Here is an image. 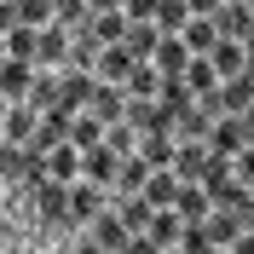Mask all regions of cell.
Listing matches in <instances>:
<instances>
[{"mask_svg": "<svg viewBox=\"0 0 254 254\" xmlns=\"http://www.w3.org/2000/svg\"><path fill=\"white\" fill-rule=\"evenodd\" d=\"M214 29H220V41H249L254 35V6L249 0H225L214 12Z\"/></svg>", "mask_w": 254, "mask_h": 254, "instance_id": "1", "label": "cell"}, {"mask_svg": "<svg viewBox=\"0 0 254 254\" xmlns=\"http://www.w3.org/2000/svg\"><path fill=\"white\" fill-rule=\"evenodd\" d=\"M93 93H98V81L87 75V69H75V75H58V110H64V116H81L87 104H93Z\"/></svg>", "mask_w": 254, "mask_h": 254, "instance_id": "2", "label": "cell"}, {"mask_svg": "<svg viewBox=\"0 0 254 254\" xmlns=\"http://www.w3.org/2000/svg\"><path fill=\"white\" fill-rule=\"evenodd\" d=\"M116 174H122V156H116L110 144L81 150V179H93V185H116Z\"/></svg>", "mask_w": 254, "mask_h": 254, "instance_id": "3", "label": "cell"}, {"mask_svg": "<svg viewBox=\"0 0 254 254\" xmlns=\"http://www.w3.org/2000/svg\"><path fill=\"white\" fill-rule=\"evenodd\" d=\"M208 150H214V156H237L243 144H249V133H243V116H220V122L208 127Z\"/></svg>", "mask_w": 254, "mask_h": 254, "instance_id": "4", "label": "cell"}, {"mask_svg": "<svg viewBox=\"0 0 254 254\" xmlns=\"http://www.w3.org/2000/svg\"><path fill=\"white\" fill-rule=\"evenodd\" d=\"M98 214H104V185H93V179H75V185H69V220L93 225Z\"/></svg>", "mask_w": 254, "mask_h": 254, "instance_id": "5", "label": "cell"}, {"mask_svg": "<svg viewBox=\"0 0 254 254\" xmlns=\"http://www.w3.org/2000/svg\"><path fill=\"white\" fill-rule=\"evenodd\" d=\"M208 156H214V150H208L202 139H179V150H174V174H179V185H196V179H202V168H208Z\"/></svg>", "mask_w": 254, "mask_h": 254, "instance_id": "6", "label": "cell"}, {"mask_svg": "<svg viewBox=\"0 0 254 254\" xmlns=\"http://www.w3.org/2000/svg\"><path fill=\"white\" fill-rule=\"evenodd\" d=\"M69 122H75V116H64V110H47L41 122H35V139H29V150H41V156H47V150L69 144Z\"/></svg>", "mask_w": 254, "mask_h": 254, "instance_id": "7", "label": "cell"}, {"mask_svg": "<svg viewBox=\"0 0 254 254\" xmlns=\"http://www.w3.org/2000/svg\"><path fill=\"white\" fill-rule=\"evenodd\" d=\"M29 87H35V64H17V58L0 64V98L23 104V98H29Z\"/></svg>", "mask_w": 254, "mask_h": 254, "instance_id": "8", "label": "cell"}, {"mask_svg": "<svg viewBox=\"0 0 254 254\" xmlns=\"http://www.w3.org/2000/svg\"><path fill=\"white\" fill-rule=\"evenodd\" d=\"M87 116H98L104 127H116L127 116V93L122 87H110V81H98V93H93V104H87Z\"/></svg>", "mask_w": 254, "mask_h": 254, "instance_id": "9", "label": "cell"}, {"mask_svg": "<svg viewBox=\"0 0 254 254\" xmlns=\"http://www.w3.org/2000/svg\"><path fill=\"white\" fill-rule=\"evenodd\" d=\"M35 64H69V29H58V23L35 29Z\"/></svg>", "mask_w": 254, "mask_h": 254, "instance_id": "10", "label": "cell"}, {"mask_svg": "<svg viewBox=\"0 0 254 254\" xmlns=\"http://www.w3.org/2000/svg\"><path fill=\"white\" fill-rule=\"evenodd\" d=\"M254 104V75H225L220 81V116H243Z\"/></svg>", "mask_w": 254, "mask_h": 254, "instance_id": "11", "label": "cell"}, {"mask_svg": "<svg viewBox=\"0 0 254 254\" xmlns=\"http://www.w3.org/2000/svg\"><path fill=\"white\" fill-rule=\"evenodd\" d=\"M87 237H93V243H98V249H104V254H122L133 231H127V225H122V214H98V220H93V231H87Z\"/></svg>", "mask_w": 254, "mask_h": 254, "instance_id": "12", "label": "cell"}, {"mask_svg": "<svg viewBox=\"0 0 254 254\" xmlns=\"http://www.w3.org/2000/svg\"><path fill=\"white\" fill-rule=\"evenodd\" d=\"M174 214L185 225H202L208 214H214V202H208V190L202 185H179V196H174Z\"/></svg>", "mask_w": 254, "mask_h": 254, "instance_id": "13", "label": "cell"}, {"mask_svg": "<svg viewBox=\"0 0 254 254\" xmlns=\"http://www.w3.org/2000/svg\"><path fill=\"white\" fill-rule=\"evenodd\" d=\"M139 196H144L150 208H174V196H179V174H174V168H156V174L144 179Z\"/></svg>", "mask_w": 254, "mask_h": 254, "instance_id": "14", "label": "cell"}, {"mask_svg": "<svg viewBox=\"0 0 254 254\" xmlns=\"http://www.w3.org/2000/svg\"><path fill=\"white\" fill-rule=\"evenodd\" d=\"M156 75H185V64H190V47L179 41V35H162V47H156Z\"/></svg>", "mask_w": 254, "mask_h": 254, "instance_id": "15", "label": "cell"}, {"mask_svg": "<svg viewBox=\"0 0 254 254\" xmlns=\"http://www.w3.org/2000/svg\"><path fill=\"white\" fill-rule=\"evenodd\" d=\"M156 104H162V110H174V122H179V116H185L190 104H196V93L185 87V75H162V87H156Z\"/></svg>", "mask_w": 254, "mask_h": 254, "instance_id": "16", "label": "cell"}, {"mask_svg": "<svg viewBox=\"0 0 254 254\" xmlns=\"http://www.w3.org/2000/svg\"><path fill=\"white\" fill-rule=\"evenodd\" d=\"M47 179H58V185H75V179H81V150H75V144L47 150Z\"/></svg>", "mask_w": 254, "mask_h": 254, "instance_id": "17", "label": "cell"}, {"mask_svg": "<svg viewBox=\"0 0 254 254\" xmlns=\"http://www.w3.org/2000/svg\"><path fill=\"white\" fill-rule=\"evenodd\" d=\"M179 41L190 47V58H208V52H214V41H220V29H214V17H190L185 29H179Z\"/></svg>", "mask_w": 254, "mask_h": 254, "instance_id": "18", "label": "cell"}, {"mask_svg": "<svg viewBox=\"0 0 254 254\" xmlns=\"http://www.w3.org/2000/svg\"><path fill=\"white\" fill-rule=\"evenodd\" d=\"M202 231H208V237H214V249H231V243L243 237V220H237V214H231V208H214V214H208V220H202Z\"/></svg>", "mask_w": 254, "mask_h": 254, "instance_id": "19", "label": "cell"}, {"mask_svg": "<svg viewBox=\"0 0 254 254\" xmlns=\"http://www.w3.org/2000/svg\"><path fill=\"white\" fill-rule=\"evenodd\" d=\"M122 47L133 52L139 64H150V58H156V47H162V29H156V23H127V41H122Z\"/></svg>", "mask_w": 254, "mask_h": 254, "instance_id": "20", "label": "cell"}, {"mask_svg": "<svg viewBox=\"0 0 254 254\" xmlns=\"http://www.w3.org/2000/svg\"><path fill=\"white\" fill-rule=\"evenodd\" d=\"M174 150H179L174 133H139V156L150 162V168H174Z\"/></svg>", "mask_w": 254, "mask_h": 254, "instance_id": "21", "label": "cell"}, {"mask_svg": "<svg viewBox=\"0 0 254 254\" xmlns=\"http://www.w3.org/2000/svg\"><path fill=\"white\" fill-rule=\"evenodd\" d=\"M133 64H139V58H133V52H127L122 41H116V47H104V52H98V75L110 81V87H122V81H127V69H133Z\"/></svg>", "mask_w": 254, "mask_h": 254, "instance_id": "22", "label": "cell"}, {"mask_svg": "<svg viewBox=\"0 0 254 254\" xmlns=\"http://www.w3.org/2000/svg\"><path fill=\"white\" fill-rule=\"evenodd\" d=\"M179 231H185V220H179L174 208H156V220H150V231H144V237L156 243V249H179Z\"/></svg>", "mask_w": 254, "mask_h": 254, "instance_id": "23", "label": "cell"}, {"mask_svg": "<svg viewBox=\"0 0 254 254\" xmlns=\"http://www.w3.org/2000/svg\"><path fill=\"white\" fill-rule=\"evenodd\" d=\"M156 174V168H150V162L139 156V150H133V156H122V174H116V185H122V196H139L144 190V179Z\"/></svg>", "mask_w": 254, "mask_h": 254, "instance_id": "24", "label": "cell"}, {"mask_svg": "<svg viewBox=\"0 0 254 254\" xmlns=\"http://www.w3.org/2000/svg\"><path fill=\"white\" fill-rule=\"evenodd\" d=\"M98 35H93V23H87V29H75L69 35V64H75V69H98Z\"/></svg>", "mask_w": 254, "mask_h": 254, "instance_id": "25", "label": "cell"}, {"mask_svg": "<svg viewBox=\"0 0 254 254\" xmlns=\"http://www.w3.org/2000/svg\"><path fill=\"white\" fill-rule=\"evenodd\" d=\"M52 23H58V29H87V23H93V6H87V0H52Z\"/></svg>", "mask_w": 254, "mask_h": 254, "instance_id": "26", "label": "cell"}, {"mask_svg": "<svg viewBox=\"0 0 254 254\" xmlns=\"http://www.w3.org/2000/svg\"><path fill=\"white\" fill-rule=\"evenodd\" d=\"M116 214H122V225L133 231V237H144V231H150V220H156V208L144 202V196H122V208H116Z\"/></svg>", "mask_w": 254, "mask_h": 254, "instance_id": "27", "label": "cell"}, {"mask_svg": "<svg viewBox=\"0 0 254 254\" xmlns=\"http://www.w3.org/2000/svg\"><path fill=\"white\" fill-rule=\"evenodd\" d=\"M35 202H41L47 220H69V185H58V179H47V185L35 190Z\"/></svg>", "mask_w": 254, "mask_h": 254, "instance_id": "28", "label": "cell"}, {"mask_svg": "<svg viewBox=\"0 0 254 254\" xmlns=\"http://www.w3.org/2000/svg\"><path fill=\"white\" fill-rule=\"evenodd\" d=\"M127 98H156V87H162V75H156V64H133L127 69Z\"/></svg>", "mask_w": 254, "mask_h": 254, "instance_id": "29", "label": "cell"}, {"mask_svg": "<svg viewBox=\"0 0 254 254\" xmlns=\"http://www.w3.org/2000/svg\"><path fill=\"white\" fill-rule=\"evenodd\" d=\"M29 110H58V75H47V69H35V87H29V98H23Z\"/></svg>", "mask_w": 254, "mask_h": 254, "instance_id": "30", "label": "cell"}, {"mask_svg": "<svg viewBox=\"0 0 254 254\" xmlns=\"http://www.w3.org/2000/svg\"><path fill=\"white\" fill-rule=\"evenodd\" d=\"M150 23H156L162 35H179L190 23V6H185V0H156V17H150Z\"/></svg>", "mask_w": 254, "mask_h": 254, "instance_id": "31", "label": "cell"}, {"mask_svg": "<svg viewBox=\"0 0 254 254\" xmlns=\"http://www.w3.org/2000/svg\"><path fill=\"white\" fill-rule=\"evenodd\" d=\"M208 64L220 69V81H225V75H243V41H214Z\"/></svg>", "mask_w": 254, "mask_h": 254, "instance_id": "32", "label": "cell"}, {"mask_svg": "<svg viewBox=\"0 0 254 254\" xmlns=\"http://www.w3.org/2000/svg\"><path fill=\"white\" fill-rule=\"evenodd\" d=\"M35 122H41V110L17 104V110L6 116V144H29V139H35Z\"/></svg>", "mask_w": 254, "mask_h": 254, "instance_id": "33", "label": "cell"}, {"mask_svg": "<svg viewBox=\"0 0 254 254\" xmlns=\"http://www.w3.org/2000/svg\"><path fill=\"white\" fill-rule=\"evenodd\" d=\"M93 35H98V47L127 41V12H93Z\"/></svg>", "mask_w": 254, "mask_h": 254, "instance_id": "34", "label": "cell"}, {"mask_svg": "<svg viewBox=\"0 0 254 254\" xmlns=\"http://www.w3.org/2000/svg\"><path fill=\"white\" fill-rule=\"evenodd\" d=\"M185 87H190L196 98H202V93H214V87H220V69H214L208 58H190V64H185Z\"/></svg>", "mask_w": 254, "mask_h": 254, "instance_id": "35", "label": "cell"}, {"mask_svg": "<svg viewBox=\"0 0 254 254\" xmlns=\"http://www.w3.org/2000/svg\"><path fill=\"white\" fill-rule=\"evenodd\" d=\"M69 144H75V150L104 144V122H98V116H75V122H69Z\"/></svg>", "mask_w": 254, "mask_h": 254, "instance_id": "36", "label": "cell"}, {"mask_svg": "<svg viewBox=\"0 0 254 254\" xmlns=\"http://www.w3.org/2000/svg\"><path fill=\"white\" fill-rule=\"evenodd\" d=\"M208 127H214V116H208L202 104H190V110L174 122V133H179V139H208Z\"/></svg>", "mask_w": 254, "mask_h": 254, "instance_id": "37", "label": "cell"}, {"mask_svg": "<svg viewBox=\"0 0 254 254\" xmlns=\"http://www.w3.org/2000/svg\"><path fill=\"white\" fill-rule=\"evenodd\" d=\"M17 6V23H23V29H47L52 23V0H12Z\"/></svg>", "mask_w": 254, "mask_h": 254, "instance_id": "38", "label": "cell"}, {"mask_svg": "<svg viewBox=\"0 0 254 254\" xmlns=\"http://www.w3.org/2000/svg\"><path fill=\"white\" fill-rule=\"evenodd\" d=\"M6 58H17V64H35V29H6Z\"/></svg>", "mask_w": 254, "mask_h": 254, "instance_id": "39", "label": "cell"}, {"mask_svg": "<svg viewBox=\"0 0 254 254\" xmlns=\"http://www.w3.org/2000/svg\"><path fill=\"white\" fill-rule=\"evenodd\" d=\"M104 144H110L116 156H133V127H127V122H116V127H104Z\"/></svg>", "mask_w": 254, "mask_h": 254, "instance_id": "40", "label": "cell"}, {"mask_svg": "<svg viewBox=\"0 0 254 254\" xmlns=\"http://www.w3.org/2000/svg\"><path fill=\"white\" fill-rule=\"evenodd\" d=\"M179 249H185V254H208V249H214V237H208L202 225H185V231H179Z\"/></svg>", "mask_w": 254, "mask_h": 254, "instance_id": "41", "label": "cell"}, {"mask_svg": "<svg viewBox=\"0 0 254 254\" xmlns=\"http://www.w3.org/2000/svg\"><path fill=\"white\" fill-rule=\"evenodd\" d=\"M231 174H237V179H243V185H254V139H249V144H243L237 156H231Z\"/></svg>", "mask_w": 254, "mask_h": 254, "instance_id": "42", "label": "cell"}, {"mask_svg": "<svg viewBox=\"0 0 254 254\" xmlns=\"http://www.w3.org/2000/svg\"><path fill=\"white\" fill-rule=\"evenodd\" d=\"M122 12H127V23H150L156 17V0H122Z\"/></svg>", "mask_w": 254, "mask_h": 254, "instance_id": "43", "label": "cell"}, {"mask_svg": "<svg viewBox=\"0 0 254 254\" xmlns=\"http://www.w3.org/2000/svg\"><path fill=\"white\" fill-rule=\"evenodd\" d=\"M231 214H237V220H243V231H254V190H249V196H243L237 208H231Z\"/></svg>", "mask_w": 254, "mask_h": 254, "instance_id": "44", "label": "cell"}, {"mask_svg": "<svg viewBox=\"0 0 254 254\" xmlns=\"http://www.w3.org/2000/svg\"><path fill=\"white\" fill-rule=\"evenodd\" d=\"M185 6H190V17H214L225 0H185Z\"/></svg>", "mask_w": 254, "mask_h": 254, "instance_id": "45", "label": "cell"}, {"mask_svg": "<svg viewBox=\"0 0 254 254\" xmlns=\"http://www.w3.org/2000/svg\"><path fill=\"white\" fill-rule=\"evenodd\" d=\"M122 254H162V249H156L150 237H127V249H122Z\"/></svg>", "mask_w": 254, "mask_h": 254, "instance_id": "46", "label": "cell"}, {"mask_svg": "<svg viewBox=\"0 0 254 254\" xmlns=\"http://www.w3.org/2000/svg\"><path fill=\"white\" fill-rule=\"evenodd\" d=\"M6 29H17V6H12V0H0V35H6Z\"/></svg>", "mask_w": 254, "mask_h": 254, "instance_id": "47", "label": "cell"}, {"mask_svg": "<svg viewBox=\"0 0 254 254\" xmlns=\"http://www.w3.org/2000/svg\"><path fill=\"white\" fill-rule=\"evenodd\" d=\"M243 75H254V35L243 41Z\"/></svg>", "mask_w": 254, "mask_h": 254, "instance_id": "48", "label": "cell"}, {"mask_svg": "<svg viewBox=\"0 0 254 254\" xmlns=\"http://www.w3.org/2000/svg\"><path fill=\"white\" fill-rule=\"evenodd\" d=\"M231 254H254V231H243V237L231 243Z\"/></svg>", "mask_w": 254, "mask_h": 254, "instance_id": "49", "label": "cell"}, {"mask_svg": "<svg viewBox=\"0 0 254 254\" xmlns=\"http://www.w3.org/2000/svg\"><path fill=\"white\" fill-rule=\"evenodd\" d=\"M93 12H122V0H87Z\"/></svg>", "mask_w": 254, "mask_h": 254, "instance_id": "50", "label": "cell"}, {"mask_svg": "<svg viewBox=\"0 0 254 254\" xmlns=\"http://www.w3.org/2000/svg\"><path fill=\"white\" fill-rule=\"evenodd\" d=\"M75 254H104V249H98L93 237H81V243H75Z\"/></svg>", "mask_w": 254, "mask_h": 254, "instance_id": "51", "label": "cell"}, {"mask_svg": "<svg viewBox=\"0 0 254 254\" xmlns=\"http://www.w3.org/2000/svg\"><path fill=\"white\" fill-rule=\"evenodd\" d=\"M243 133H249V139H254V104H249V110H243Z\"/></svg>", "mask_w": 254, "mask_h": 254, "instance_id": "52", "label": "cell"}, {"mask_svg": "<svg viewBox=\"0 0 254 254\" xmlns=\"http://www.w3.org/2000/svg\"><path fill=\"white\" fill-rule=\"evenodd\" d=\"M0 64H6V35H0Z\"/></svg>", "mask_w": 254, "mask_h": 254, "instance_id": "53", "label": "cell"}, {"mask_svg": "<svg viewBox=\"0 0 254 254\" xmlns=\"http://www.w3.org/2000/svg\"><path fill=\"white\" fill-rule=\"evenodd\" d=\"M208 254H231V249H208Z\"/></svg>", "mask_w": 254, "mask_h": 254, "instance_id": "54", "label": "cell"}, {"mask_svg": "<svg viewBox=\"0 0 254 254\" xmlns=\"http://www.w3.org/2000/svg\"><path fill=\"white\" fill-rule=\"evenodd\" d=\"M162 254H185V249H162Z\"/></svg>", "mask_w": 254, "mask_h": 254, "instance_id": "55", "label": "cell"}, {"mask_svg": "<svg viewBox=\"0 0 254 254\" xmlns=\"http://www.w3.org/2000/svg\"><path fill=\"white\" fill-rule=\"evenodd\" d=\"M249 6H254V0H249Z\"/></svg>", "mask_w": 254, "mask_h": 254, "instance_id": "56", "label": "cell"}]
</instances>
